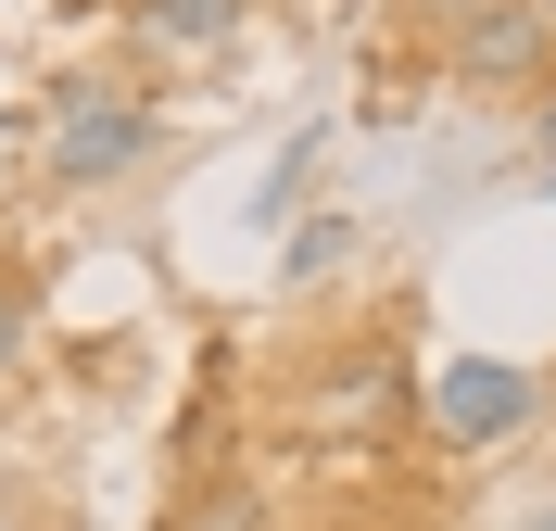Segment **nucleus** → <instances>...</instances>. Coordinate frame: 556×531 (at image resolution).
I'll list each match as a JSON object with an SVG mask.
<instances>
[{
	"instance_id": "1a4fd4ad",
	"label": "nucleus",
	"mask_w": 556,
	"mask_h": 531,
	"mask_svg": "<svg viewBox=\"0 0 556 531\" xmlns=\"http://www.w3.org/2000/svg\"><path fill=\"white\" fill-rule=\"evenodd\" d=\"M531 165H556V89L531 102Z\"/></svg>"
},
{
	"instance_id": "7ed1b4c3",
	"label": "nucleus",
	"mask_w": 556,
	"mask_h": 531,
	"mask_svg": "<svg viewBox=\"0 0 556 531\" xmlns=\"http://www.w3.org/2000/svg\"><path fill=\"white\" fill-rule=\"evenodd\" d=\"M443 76L455 89H493V102H544L556 89V26L531 0H481V13L443 38Z\"/></svg>"
},
{
	"instance_id": "39448f33",
	"label": "nucleus",
	"mask_w": 556,
	"mask_h": 531,
	"mask_svg": "<svg viewBox=\"0 0 556 531\" xmlns=\"http://www.w3.org/2000/svg\"><path fill=\"white\" fill-rule=\"evenodd\" d=\"M241 26H253V0H127L139 51H228Z\"/></svg>"
},
{
	"instance_id": "6e6552de",
	"label": "nucleus",
	"mask_w": 556,
	"mask_h": 531,
	"mask_svg": "<svg viewBox=\"0 0 556 531\" xmlns=\"http://www.w3.org/2000/svg\"><path fill=\"white\" fill-rule=\"evenodd\" d=\"M26 329H38V304H26V279H13V266H0V380L26 367Z\"/></svg>"
},
{
	"instance_id": "0eeeda50",
	"label": "nucleus",
	"mask_w": 556,
	"mask_h": 531,
	"mask_svg": "<svg viewBox=\"0 0 556 531\" xmlns=\"http://www.w3.org/2000/svg\"><path fill=\"white\" fill-rule=\"evenodd\" d=\"M316 152H329V127H291V152H278V165H266V190H253V228H291V215H304Z\"/></svg>"
},
{
	"instance_id": "423d86ee",
	"label": "nucleus",
	"mask_w": 556,
	"mask_h": 531,
	"mask_svg": "<svg viewBox=\"0 0 556 531\" xmlns=\"http://www.w3.org/2000/svg\"><path fill=\"white\" fill-rule=\"evenodd\" d=\"M354 253H367V228H354V215H291V241H278V291H329Z\"/></svg>"
},
{
	"instance_id": "f03ea898",
	"label": "nucleus",
	"mask_w": 556,
	"mask_h": 531,
	"mask_svg": "<svg viewBox=\"0 0 556 531\" xmlns=\"http://www.w3.org/2000/svg\"><path fill=\"white\" fill-rule=\"evenodd\" d=\"M544 405H556V367H519V354H443V367H417V430L455 443V456L519 443Z\"/></svg>"
},
{
	"instance_id": "20e7f679",
	"label": "nucleus",
	"mask_w": 556,
	"mask_h": 531,
	"mask_svg": "<svg viewBox=\"0 0 556 531\" xmlns=\"http://www.w3.org/2000/svg\"><path fill=\"white\" fill-rule=\"evenodd\" d=\"M316 418L354 430V443H380V430H405V418H417V367H405V354H380V342L329 354V405H316Z\"/></svg>"
},
{
	"instance_id": "9d476101",
	"label": "nucleus",
	"mask_w": 556,
	"mask_h": 531,
	"mask_svg": "<svg viewBox=\"0 0 556 531\" xmlns=\"http://www.w3.org/2000/svg\"><path fill=\"white\" fill-rule=\"evenodd\" d=\"M531 13H544V26H556V0H531Z\"/></svg>"
},
{
	"instance_id": "f257e3e1",
	"label": "nucleus",
	"mask_w": 556,
	"mask_h": 531,
	"mask_svg": "<svg viewBox=\"0 0 556 531\" xmlns=\"http://www.w3.org/2000/svg\"><path fill=\"white\" fill-rule=\"evenodd\" d=\"M165 140L177 127H165V102H152L139 76L51 64V89H38V114H26V177L51 190V203H89V190H127Z\"/></svg>"
},
{
	"instance_id": "f8f14e48",
	"label": "nucleus",
	"mask_w": 556,
	"mask_h": 531,
	"mask_svg": "<svg viewBox=\"0 0 556 531\" xmlns=\"http://www.w3.org/2000/svg\"><path fill=\"white\" fill-rule=\"evenodd\" d=\"M531 531H556V506H544V519H531Z\"/></svg>"
},
{
	"instance_id": "9b49d317",
	"label": "nucleus",
	"mask_w": 556,
	"mask_h": 531,
	"mask_svg": "<svg viewBox=\"0 0 556 531\" xmlns=\"http://www.w3.org/2000/svg\"><path fill=\"white\" fill-rule=\"evenodd\" d=\"M531 177H544V190H556V165H531Z\"/></svg>"
}]
</instances>
